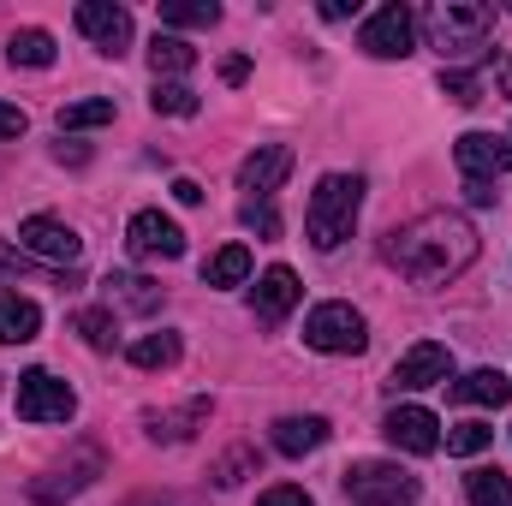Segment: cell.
I'll list each match as a JSON object with an SVG mask.
<instances>
[{"instance_id": "cell-1", "label": "cell", "mask_w": 512, "mask_h": 506, "mask_svg": "<svg viewBox=\"0 0 512 506\" xmlns=\"http://www.w3.org/2000/svg\"><path fill=\"white\" fill-rule=\"evenodd\" d=\"M477 251H483L477 227L465 215H453V209H429V215L393 227L382 239L387 268H399L411 286H447V280H459L477 262Z\"/></svg>"}, {"instance_id": "cell-2", "label": "cell", "mask_w": 512, "mask_h": 506, "mask_svg": "<svg viewBox=\"0 0 512 506\" xmlns=\"http://www.w3.org/2000/svg\"><path fill=\"white\" fill-rule=\"evenodd\" d=\"M489 36H495V6H483V0H435L423 12V42L453 72L465 60H489Z\"/></svg>"}, {"instance_id": "cell-3", "label": "cell", "mask_w": 512, "mask_h": 506, "mask_svg": "<svg viewBox=\"0 0 512 506\" xmlns=\"http://www.w3.org/2000/svg\"><path fill=\"white\" fill-rule=\"evenodd\" d=\"M358 209H364V179L358 173H322L316 191H310V209H304V233L316 251H340L358 227Z\"/></svg>"}, {"instance_id": "cell-4", "label": "cell", "mask_w": 512, "mask_h": 506, "mask_svg": "<svg viewBox=\"0 0 512 506\" xmlns=\"http://www.w3.org/2000/svg\"><path fill=\"white\" fill-rule=\"evenodd\" d=\"M102 471H108V453H102L96 441H78L60 465H48L42 477H30V489H24V495H30L36 506H60V501H72V495H84Z\"/></svg>"}, {"instance_id": "cell-5", "label": "cell", "mask_w": 512, "mask_h": 506, "mask_svg": "<svg viewBox=\"0 0 512 506\" xmlns=\"http://www.w3.org/2000/svg\"><path fill=\"white\" fill-rule=\"evenodd\" d=\"M340 489H346V501L352 506H411L417 495H423V483H417L411 471L387 465V459L346 465V471H340Z\"/></svg>"}, {"instance_id": "cell-6", "label": "cell", "mask_w": 512, "mask_h": 506, "mask_svg": "<svg viewBox=\"0 0 512 506\" xmlns=\"http://www.w3.org/2000/svg\"><path fill=\"white\" fill-rule=\"evenodd\" d=\"M304 346L310 352H328V358H358L364 346H370V322H364V310H352V304H316L310 316H304Z\"/></svg>"}, {"instance_id": "cell-7", "label": "cell", "mask_w": 512, "mask_h": 506, "mask_svg": "<svg viewBox=\"0 0 512 506\" xmlns=\"http://www.w3.org/2000/svg\"><path fill=\"white\" fill-rule=\"evenodd\" d=\"M18 251L36 256L42 268L72 274V268H78V256H84V239H78L66 221H54V215H30V221L18 227Z\"/></svg>"}, {"instance_id": "cell-8", "label": "cell", "mask_w": 512, "mask_h": 506, "mask_svg": "<svg viewBox=\"0 0 512 506\" xmlns=\"http://www.w3.org/2000/svg\"><path fill=\"white\" fill-rule=\"evenodd\" d=\"M72 411H78V393L60 376H48V370L18 376V417L24 423H72Z\"/></svg>"}, {"instance_id": "cell-9", "label": "cell", "mask_w": 512, "mask_h": 506, "mask_svg": "<svg viewBox=\"0 0 512 506\" xmlns=\"http://www.w3.org/2000/svg\"><path fill=\"white\" fill-rule=\"evenodd\" d=\"M411 30H417L411 6L387 0V6H376V12L364 18V30H358V48H364V54H376V60H405V54H411Z\"/></svg>"}, {"instance_id": "cell-10", "label": "cell", "mask_w": 512, "mask_h": 506, "mask_svg": "<svg viewBox=\"0 0 512 506\" xmlns=\"http://www.w3.org/2000/svg\"><path fill=\"white\" fill-rule=\"evenodd\" d=\"M126 251L137 262H179L185 256V233H179V221H167L161 209H137L126 227Z\"/></svg>"}, {"instance_id": "cell-11", "label": "cell", "mask_w": 512, "mask_h": 506, "mask_svg": "<svg viewBox=\"0 0 512 506\" xmlns=\"http://www.w3.org/2000/svg\"><path fill=\"white\" fill-rule=\"evenodd\" d=\"M447 381H453V352H447L441 340H417V346L393 364L387 387H393V393H417V387H447Z\"/></svg>"}, {"instance_id": "cell-12", "label": "cell", "mask_w": 512, "mask_h": 506, "mask_svg": "<svg viewBox=\"0 0 512 506\" xmlns=\"http://www.w3.org/2000/svg\"><path fill=\"white\" fill-rule=\"evenodd\" d=\"M453 161H459L465 179L495 185V179H507L512 173V143L507 137H495V131H465V137L453 143Z\"/></svg>"}, {"instance_id": "cell-13", "label": "cell", "mask_w": 512, "mask_h": 506, "mask_svg": "<svg viewBox=\"0 0 512 506\" xmlns=\"http://www.w3.org/2000/svg\"><path fill=\"white\" fill-rule=\"evenodd\" d=\"M382 435L399 447V453H417V459L441 453V417L423 411V405H393L387 423H382Z\"/></svg>"}, {"instance_id": "cell-14", "label": "cell", "mask_w": 512, "mask_h": 506, "mask_svg": "<svg viewBox=\"0 0 512 506\" xmlns=\"http://www.w3.org/2000/svg\"><path fill=\"white\" fill-rule=\"evenodd\" d=\"M78 30L96 42V54H108V60H120L131 48V12L126 6H114V0H84L78 6Z\"/></svg>"}, {"instance_id": "cell-15", "label": "cell", "mask_w": 512, "mask_h": 506, "mask_svg": "<svg viewBox=\"0 0 512 506\" xmlns=\"http://www.w3.org/2000/svg\"><path fill=\"white\" fill-rule=\"evenodd\" d=\"M298 298H304V286H298V274L286 268V262H274L262 280H256V292H251V310H256V322L262 328H280L292 310H298Z\"/></svg>"}, {"instance_id": "cell-16", "label": "cell", "mask_w": 512, "mask_h": 506, "mask_svg": "<svg viewBox=\"0 0 512 506\" xmlns=\"http://www.w3.org/2000/svg\"><path fill=\"white\" fill-rule=\"evenodd\" d=\"M286 173H292V149H286V143H262V149H251V155L239 161V191L274 197V191L286 185Z\"/></svg>"}, {"instance_id": "cell-17", "label": "cell", "mask_w": 512, "mask_h": 506, "mask_svg": "<svg viewBox=\"0 0 512 506\" xmlns=\"http://www.w3.org/2000/svg\"><path fill=\"white\" fill-rule=\"evenodd\" d=\"M102 298H108V310H131V316H155L161 310V286L149 274H108Z\"/></svg>"}, {"instance_id": "cell-18", "label": "cell", "mask_w": 512, "mask_h": 506, "mask_svg": "<svg viewBox=\"0 0 512 506\" xmlns=\"http://www.w3.org/2000/svg\"><path fill=\"white\" fill-rule=\"evenodd\" d=\"M268 441H274V453L304 459V453L328 447V417H280V423L268 429Z\"/></svg>"}, {"instance_id": "cell-19", "label": "cell", "mask_w": 512, "mask_h": 506, "mask_svg": "<svg viewBox=\"0 0 512 506\" xmlns=\"http://www.w3.org/2000/svg\"><path fill=\"white\" fill-rule=\"evenodd\" d=\"M447 399L453 405H507L512 399V381L501 376V370H471V376H459V381H447Z\"/></svg>"}, {"instance_id": "cell-20", "label": "cell", "mask_w": 512, "mask_h": 506, "mask_svg": "<svg viewBox=\"0 0 512 506\" xmlns=\"http://www.w3.org/2000/svg\"><path fill=\"white\" fill-rule=\"evenodd\" d=\"M36 334H42V310L30 298H18V292H0V340L6 346H30Z\"/></svg>"}, {"instance_id": "cell-21", "label": "cell", "mask_w": 512, "mask_h": 506, "mask_svg": "<svg viewBox=\"0 0 512 506\" xmlns=\"http://www.w3.org/2000/svg\"><path fill=\"white\" fill-rule=\"evenodd\" d=\"M149 66H155V84H179V78L197 66V48L179 42V36H155V42H149Z\"/></svg>"}, {"instance_id": "cell-22", "label": "cell", "mask_w": 512, "mask_h": 506, "mask_svg": "<svg viewBox=\"0 0 512 506\" xmlns=\"http://www.w3.org/2000/svg\"><path fill=\"white\" fill-rule=\"evenodd\" d=\"M465 501L471 506H512V483L501 465H471L465 471Z\"/></svg>"}, {"instance_id": "cell-23", "label": "cell", "mask_w": 512, "mask_h": 506, "mask_svg": "<svg viewBox=\"0 0 512 506\" xmlns=\"http://www.w3.org/2000/svg\"><path fill=\"white\" fill-rule=\"evenodd\" d=\"M203 417H209V399H191L185 411H167V417H161V411H149L143 423H149V441H185Z\"/></svg>"}, {"instance_id": "cell-24", "label": "cell", "mask_w": 512, "mask_h": 506, "mask_svg": "<svg viewBox=\"0 0 512 506\" xmlns=\"http://www.w3.org/2000/svg\"><path fill=\"white\" fill-rule=\"evenodd\" d=\"M6 60H12V66H54V36L36 30V24H30V30H12V36H6Z\"/></svg>"}, {"instance_id": "cell-25", "label": "cell", "mask_w": 512, "mask_h": 506, "mask_svg": "<svg viewBox=\"0 0 512 506\" xmlns=\"http://www.w3.org/2000/svg\"><path fill=\"white\" fill-rule=\"evenodd\" d=\"M239 280H251V251L245 245H221L203 262V286H239Z\"/></svg>"}, {"instance_id": "cell-26", "label": "cell", "mask_w": 512, "mask_h": 506, "mask_svg": "<svg viewBox=\"0 0 512 506\" xmlns=\"http://www.w3.org/2000/svg\"><path fill=\"white\" fill-rule=\"evenodd\" d=\"M126 358L137 364V370H167V364H179V334H143V340H131Z\"/></svg>"}, {"instance_id": "cell-27", "label": "cell", "mask_w": 512, "mask_h": 506, "mask_svg": "<svg viewBox=\"0 0 512 506\" xmlns=\"http://www.w3.org/2000/svg\"><path fill=\"white\" fill-rule=\"evenodd\" d=\"M0 280H48V286H72V274H60V268H42L36 256L12 251L6 239H0Z\"/></svg>"}, {"instance_id": "cell-28", "label": "cell", "mask_w": 512, "mask_h": 506, "mask_svg": "<svg viewBox=\"0 0 512 506\" xmlns=\"http://www.w3.org/2000/svg\"><path fill=\"white\" fill-rule=\"evenodd\" d=\"M161 24L167 30H209V24H221V6L215 0H167Z\"/></svg>"}, {"instance_id": "cell-29", "label": "cell", "mask_w": 512, "mask_h": 506, "mask_svg": "<svg viewBox=\"0 0 512 506\" xmlns=\"http://www.w3.org/2000/svg\"><path fill=\"white\" fill-rule=\"evenodd\" d=\"M96 126H114V102L108 96H90V102L60 108V131H96Z\"/></svg>"}, {"instance_id": "cell-30", "label": "cell", "mask_w": 512, "mask_h": 506, "mask_svg": "<svg viewBox=\"0 0 512 506\" xmlns=\"http://www.w3.org/2000/svg\"><path fill=\"white\" fill-rule=\"evenodd\" d=\"M72 328L84 334V346H90V352H114V340H120V334H114V310H78V316H72Z\"/></svg>"}, {"instance_id": "cell-31", "label": "cell", "mask_w": 512, "mask_h": 506, "mask_svg": "<svg viewBox=\"0 0 512 506\" xmlns=\"http://www.w3.org/2000/svg\"><path fill=\"white\" fill-rule=\"evenodd\" d=\"M149 108H155V114H173V120H191L203 102H197V90H191V84H155Z\"/></svg>"}, {"instance_id": "cell-32", "label": "cell", "mask_w": 512, "mask_h": 506, "mask_svg": "<svg viewBox=\"0 0 512 506\" xmlns=\"http://www.w3.org/2000/svg\"><path fill=\"white\" fill-rule=\"evenodd\" d=\"M441 96L459 102V108H477V102H483V78H477V72H453V66H441Z\"/></svg>"}, {"instance_id": "cell-33", "label": "cell", "mask_w": 512, "mask_h": 506, "mask_svg": "<svg viewBox=\"0 0 512 506\" xmlns=\"http://www.w3.org/2000/svg\"><path fill=\"white\" fill-rule=\"evenodd\" d=\"M495 441V429L483 423V417H471V423H453V435H447V453H459V459H471V453H483Z\"/></svg>"}, {"instance_id": "cell-34", "label": "cell", "mask_w": 512, "mask_h": 506, "mask_svg": "<svg viewBox=\"0 0 512 506\" xmlns=\"http://www.w3.org/2000/svg\"><path fill=\"white\" fill-rule=\"evenodd\" d=\"M245 471H256V453H251V447H233V453L215 465V483H221V489H239V483H245Z\"/></svg>"}, {"instance_id": "cell-35", "label": "cell", "mask_w": 512, "mask_h": 506, "mask_svg": "<svg viewBox=\"0 0 512 506\" xmlns=\"http://www.w3.org/2000/svg\"><path fill=\"white\" fill-rule=\"evenodd\" d=\"M239 215H245V227H256L262 239H274V233H280V215H274V203H268V197H245V209H239Z\"/></svg>"}, {"instance_id": "cell-36", "label": "cell", "mask_w": 512, "mask_h": 506, "mask_svg": "<svg viewBox=\"0 0 512 506\" xmlns=\"http://www.w3.org/2000/svg\"><path fill=\"white\" fill-rule=\"evenodd\" d=\"M256 506H316V501H310L298 483H274V489H262V495H256Z\"/></svg>"}, {"instance_id": "cell-37", "label": "cell", "mask_w": 512, "mask_h": 506, "mask_svg": "<svg viewBox=\"0 0 512 506\" xmlns=\"http://www.w3.org/2000/svg\"><path fill=\"white\" fill-rule=\"evenodd\" d=\"M24 108H12V102H0V137H24Z\"/></svg>"}, {"instance_id": "cell-38", "label": "cell", "mask_w": 512, "mask_h": 506, "mask_svg": "<svg viewBox=\"0 0 512 506\" xmlns=\"http://www.w3.org/2000/svg\"><path fill=\"white\" fill-rule=\"evenodd\" d=\"M465 197H471L477 209H489V203H495L501 191H495V185H483V179H465Z\"/></svg>"}, {"instance_id": "cell-39", "label": "cell", "mask_w": 512, "mask_h": 506, "mask_svg": "<svg viewBox=\"0 0 512 506\" xmlns=\"http://www.w3.org/2000/svg\"><path fill=\"white\" fill-rule=\"evenodd\" d=\"M221 78H227V84H245V78H251V60H245V54H233V60L221 66Z\"/></svg>"}, {"instance_id": "cell-40", "label": "cell", "mask_w": 512, "mask_h": 506, "mask_svg": "<svg viewBox=\"0 0 512 506\" xmlns=\"http://www.w3.org/2000/svg\"><path fill=\"white\" fill-rule=\"evenodd\" d=\"M173 197L191 209V203H203V185H197V179H173Z\"/></svg>"}, {"instance_id": "cell-41", "label": "cell", "mask_w": 512, "mask_h": 506, "mask_svg": "<svg viewBox=\"0 0 512 506\" xmlns=\"http://www.w3.org/2000/svg\"><path fill=\"white\" fill-rule=\"evenodd\" d=\"M352 12H358V6H346V0H322V18H334V24L352 18Z\"/></svg>"}, {"instance_id": "cell-42", "label": "cell", "mask_w": 512, "mask_h": 506, "mask_svg": "<svg viewBox=\"0 0 512 506\" xmlns=\"http://www.w3.org/2000/svg\"><path fill=\"white\" fill-rule=\"evenodd\" d=\"M84 155H90V149H84V143H60V149H54V161H72V167H78V161H84Z\"/></svg>"}, {"instance_id": "cell-43", "label": "cell", "mask_w": 512, "mask_h": 506, "mask_svg": "<svg viewBox=\"0 0 512 506\" xmlns=\"http://www.w3.org/2000/svg\"><path fill=\"white\" fill-rule=\"evenodd\" d=\"M495 78H501V96L512 102V60H501V72H495Z\"/></svg>"}, {"instance_id": "cell-44", "label": "cell", "mask_w": 512, "mask_h": 506, "mask_svg": "<svg viewBox=\"0 0 512 506\" xmlns=\"http://www.w3.org/2000/svg\"><path fill=\"white\" fill-rule=\"evenodd\" d=\"M137 506H161V501H137Z\"/></svg>"}]
</instances>
